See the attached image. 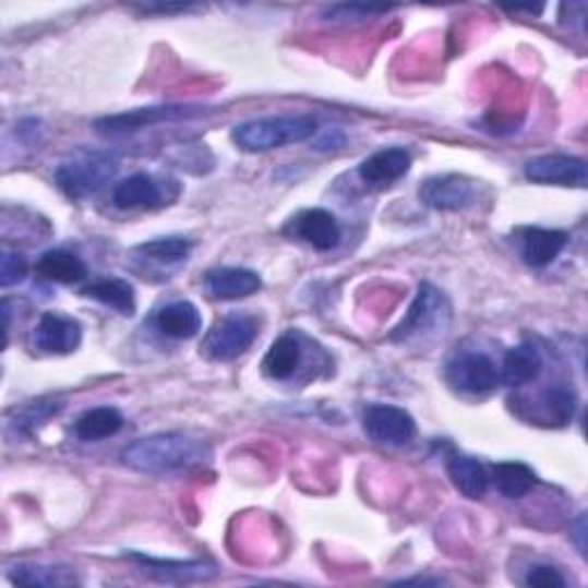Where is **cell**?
<instances>
[{
    "mask_svg": "<svg viewBox=\"0 0 588 588\" xmlns=\"http://www.w3.org/2000/svg\"><path fill=\"white\" fill-rule=\"evenodd\" d=\"M212 457V448L184 432H159L149 434L122 451V463L141 473L168 476L191 471L205 465Z\"/></svg>",
    "mask_w": 588,
    "mask_h": 588,
    "instance_id": "obj_1",
    "label": "cell"
},
{
    "mask_svg": "<svg viewBox=\"0 0 588 588\" xmlns=\"http://www.w3.org/2000/svg\"><path fill=\"white\" fill-rule=\"evenodd\" d=\"M317 134L313 116L260 118L232 129V141L244 152H269L290 143H303Z\"/></svg>",
    "mask_w": 588,
    "mask_h": 588,
    "instance_id": "obj_2",
    "label": "cell"
},
{
    "mask_svg": "<svg viewBox=\"0 0 588 588\" xmlns=\"http://www.w3.org/2000/svg\"><path fill=\"white\" fill-rule=\"evenodd\" d=\"M120 164L111 152L79 149L56 170L58 189L72 201H83L116 178Z\"/></svg>",
    "mask_w": 588,
    "mask_h": 588,
    "instance_id": "obj_3",
    "label": "cell"
},
{
    "mask_svg": "<svg viewBox=\"0 0 588 588\" xmlns=\"http://www.w3.org/2000/svg\"><path fill=\"white\" fill-rule=\"evenodd\" d=\"M451 324V303L442 290H437L432 283H421L417 299L403 322L396 326L391 340L394 343H409L425 336H444Z\"/></svg>",
    "mask_w": 588,
    "mask_h": 588,
    "instance_id": "obj_4",
    "label": "cell"
},
{
    "mask_svg": "<svg viewBox=\"0 0 588 588\" xmlns=\"http://www.w3.org/2000/svg\"><path fill=\"white\" fill-rule=\"evenodd\" d=\"M257 338V320L247 313H230L221 322H216L214 329L203 343V352L207 359L228 363L242 357Z\"/></svg>",
    "mask_w": 588,
    "mask_h": 588,
    "instance_id": "obj_5",
    "label": "cell"
},
{
    "mask_svg": "<svg viewBox=\"0 0 588 588\" xmlns=\"http://www.w3.org/2000/svg\"><path fill=\"white\" fill-rule=\"evenodd\" d=\"M205 116V108L201 106H149V108H134V111L108 116L95 122V129L106 136H120L132 134L139 129L161 124V122H182Z\"/></svg>",
    "mask_w": 588,
    "mask_h": 588,
    "instance_id": "obj_6",
    "label": "cell"
},
{
    "mask_svg": "<svg viewBox=\"0 0 588 588\" xmlns=\"http://www.w3.org/2000/svg\"><path fill=\"white\" fill-rule=\"evenodd\" d=\"M363 430L375 444L405 446L417 437V421L396 405H370L363 411Z\"/></svg>",
    "mask_w": 588,
    "mask_h": 588,
    "instance_id": "obj_7",
    "label": "cell"
},
{
    "mask_svg": "<svg viewBox=\"0 0 588 588\" xmlns=\"http://www.w3.org/2000/svg\"><path fill=\"white\" fill-rule=\"evenodd\" d=\"M446 380L463 394L483 396L496 388L499 373L494 361L483 352H463L448 361Z\"/></svg>",
    "mask_w": 588,
    "mask_h": 588,
    "instance_id": "obj_8",
    "label": "cell"
},
{
    "mask_svg": "<svg viewBox=\"0 0 588 588\" xmlns=\"http://www.w3.org/2000/svg\"><path fill=\"white\" fill-rule=\"evenodd\" d=\"M419 199L425 207L437 212H460L476 201L473 182L463 176H434L419 187Z\"/></svg>",
    "mask_w": 588,
    "mask_h": 588,
    "instance_id": "obj_9",
    "label": "cell"
},
{
    "mask_svg": "<svg viewBox=\"0 0 588 588\" xmlns=\"http://www.w3.org/2000/svg\"><path fill=\"white\" fill-rule=\"evenodd\" d=\"M83 340V329L74 317L60 315V313H45L39 317L35 332H33V345L39 352L45 355H72L79 350Z\"/></svg>",
    "mask_w": 588,
    "mask_h": 588,
    "instance_id": "obj_10",
    "label": "cell"
},
{
    "mask_svg": "<svg viewBox=\"0 0 588 588\" xmlns=\"http://www.w3.org/2000/svg\"><path fill=\"white\" fill-rule=\"evenodd\" d=\"M525 176L538 184H556V187H579L584 189L588 182L586 161L571 155H542L531 159L525 166Z\"/></svg>",
    "mask_w": 588,
    "mask_h": 588,
    "instance_id": "obj_11",
    "label": "cell"
},
{
    "mask_svg": "<svg viewBox=\"0 0 588 588\" xmlns=\"http://www.w3.org/2000/svg\"><path fill=\"white\" fill-rule=\"evenodd\" d=\"M288 235L301 239L315 251H332L340 244V226L338 219L326 209H303L297 216H292L288 228Z\"/></svg>",
    "mask_w": 588,
    "mask_h": 588,
    "instance_id": "obj_12",
    "label": "cell"
},
{
    "mask_svg": "<svg viewBox=\"0 0 588 588\" xmlns=\"http://www.w3.org/2000/svg\"><path fill=\"white\" fill-rule=\"evenodd\" d=\"M205 288L214 299L237 301V299H247L263 288V278H260L257 272L253 269L221 267V269L207 272Z\"/></svg>",
    "mask_w": 588,
    "mask_h": 588,
    "instance_id": "obj_13",
    "label": "cell"
},
{
    "mask_svg": "<svg viewBox=\"0 0 588 588\" xmlns=\"http://www.w3.org/2000/svg\"><path fill=\"white\" fill-rule=\"evenodd\" d=\"M166 201V187L147 176V172H136L116 184L113 189V205L118 209H155Z\"/></svg>",
    "mask_w": 588,
    "mask_h": 588,
    "instance_id": "obj_14",
    "label": "cell"
},
{
    "mask_svg": "<svg viewBox=\"0 0 588 588\" xmlns=\"http://www.w3.org/2000/svg\"><path fill=\"white\" fill-rule=\"evenodd\" d=\"M411 168V155L405 147H386L370 155L361 166L359 176L365 184L388 187L405 178Z\"/></svg>",
    "mask_w": 588,
    "mask_h": 588,
    "instance_id": "obj_15",
    "label": "cell"
},
{
    "mask_svg": "<svg viewBox=\"0 0 588 588\" xmlns=\"http://www.w3.org/2000/svg\"><path fill=\"white\" fill-rule=\"evenodd\" d=\"M136 563L143 565V573L155 577L159 581H170V584H184V581H205L219 575V571L214 565L201 563V561H161L152 559L145 554H129Z\"/></svg>",
    "mask_w": 588,
    "mask_h": 588,
    "instance_id": "obj_16",
    "label": "cell"
},
{
    "mask_svg": "<svg viewBox=\"0 0 588 588\" xmlns=\"http://www.w3.org/2000/svg\"><path fill=\"white\" fill-rule=\"evenodd\" d=\"M568 244V232L552 228H527L521 232V257L533 269L552 265Z\"/></svg>",
    "mask_w": 588,
    "mask_h": 588,
    "instance_id": "obj_17",
    "label": "cell"
},
{
    "mask_svg": "<svg viewBox=\"0 0 588 588\" xmlns=\"http://www.w3.org/2000/svg\"><path fill=\"white\" fill-rule=\"evenodd\" d=\"M155 324L168 338L189 340L199 336V332L203 329V315L191 301H172L157 313Z\"/></svg>",
    "mask_w": 588,
    "mask_h": 588,
    "instance_id": "obj_18",
    "label": "cell"
},
{
    "mask_svg": "<svg viewBox=\"0 0 588 588\" xmlns=\"http://www.w3.org/2000/svg\"><path fill=\"white\" fill-rule=\"evenodd\" d=\"M542 370V357L538 347L531 343H521L508 350L504 365H501L499 382H504L511 388H519L531 384Z\"/></svg>",
    "mask_w": 588,
    "mask_h": 588,
    "instance_id": "obj_19",
    "label": "cell"
},
{
    "mask_svg": "<svg viewBox=\"0 0 588 588\" xmlns=\"http://www.w3.org/2000/svg\"><path fill=\"white\" fill-rule=\"evenodd\" d=\"M301 365V343L295 332L278 336L263 359V373L269 380L286 382Z\"/></svg>",
    "mask_w": 588,
    "mask_h": 588,
    "instance_id": "obj_20",
    "label": "cell"
},
{
    "mask_svg": "<svg viewBox=\"0 0 588 588\" xmlns=\"http://www.w3.org/2000/svg\"><path fill=\"white\" fill-rule=\"evenodd\" d=\"M448 478L453 488L460 492L467 499H483L488 488H490V476L485 471V467L473 460L469 455H455L446 465Z\"/></svg>",
    "mask_w": 588,
    "mask_h": 588,
    "instance_id": "obj_21",
    "label": "cell"
},
{
    "mask_svg": "<svg viewBox=\"0 0 588 588\" xmlns=\"http://www.w3.org/2000/svg\"><path fill=\"white\" fill-rule=\"evenodd\" d=\"M37 274L47 280L62 283V286H74V283H81L88 276V267H85V263L76 253L53 249L39 257Z\"/></svg>",
    "mask_w": 588,
    "mask_h": 588,
    "instance_id": "obj_22",
    "label": "cell"
},
{
    "mask_svg": "<svg viewBox=\"0 0 588 588\" xmlns=\"http://www.w3.org/2000/svg\"><path fill=\"white\" fill-rule=\"evenodd\" d=\"M83 295L88 299H95L104 307L118 311L120 315H134L136 313V292L134 286L124 278H101L91 283L88 288L83 290Z\"/></svg>",
    "mask_w": 588,
    "mask_h": 588,
    "instance_id": "obj_23",
    "label": "cell"
},
{
    "mask_svg": "<svg viewBox=\"0 0 588 588\" xmlns=\"http://www.w3.org/2000/svg\"><path fill=\"white\" fill-rule=\"evenodd\" d=\"M122 423V413L116 407H95L74 423V434L81 442H101L113 437Z\"/></svg>",
    "mask_w": 588,
    "mask_h": 588,
    "instance_id": "obj_24",
    "label": "cell"
},
{
    "mask_svg": "<svg viewBox=\"0 0 588 588\" xmlns=\"http://www.w3.org/2000/svg\"><path fill=\"white\" fill-rule=\"evenodd\" d=\"M10 579L21 586H72L76 584V573L68 565H41L21 563L10 571Z\"/></svg>",
    "mask_w": 588,
    "mask_h": 588,
    "instance_id": "obj_25",
    "label": "cell"
},
{
    "mask_svg": "<svg viewBox=\"0 0 588 588\" xmlns=\"http://www.w3.org/2000/svg\"><path fill=\"white\" fill-rule=\"evenodd\" d=\"M492 481L501 496L521 499L536 485V471L525 463H499L492 467Z\"/></svg>",
    "mask_w": 588,
    "mask_h": 588,
    "instance_id": "obj_26",
    "label": "cell"
},
{
    "mask_svg": "<svg viewBox=\"0 0 588 588\" xmlns=\"http://www.w3.org/2000/svg\"><path fill=\"white\" fill-rule=\"evenodd\" d=\"M540 411H542L544 425H559L561 428L565 423H571L575 411H577L575 391L565 384L550 386L540 396Z\"/></svg>",
    "mask_w": 588,
    "mask_h": 588,
    "instance_id": "obj_27",
    "label": "cell"
},
{
    "mask_svg": "<svg viewBox=\"0 0 588 588\" xmlns=\"http://www.w3.org/2000/svg\"><path fill=\"white\" fill-rule=\"evenodd\" d=\"M149 263H159V265H172V263H182V260L189 257L191 253V242L184 237H161V239H152V242H145L136 249Z\"/></svg>",
    "mask_w": 588,
    "mask_h": 588,
    "instance_id": "obj_28",
    "label": "cell"
},
{
    "mask_svg": "<svg viewBox=\"0 0 588 588\" xmlns=\"http://www.w3.org/2000/svg\"><path fill=\"white\" fill-rule=\"evenodd\" d=\"M62 409V405L58 403H33L28 405L24 411L19 413L16 419V428L21 432H35L39 425H45L51 417H56V413Z\"/></svg>",
    "mask_w": 588,
    "mask_h": 588,
    "instance_id": "obj_29",
    "label": "cell"
},
{
    "mask_svg": "<svg viewBox=\"0 0 588 588\" xmlns=\"http://www.w3.org/2000/svg\"><path fill=\"white\" fill-rule=\"evenodd\" d=\"M28 276V260L21 253H3V263H0V286L12 288Z\"/></svg>",
    "mask_w": 588,
    "mask_h": 588,
    "instance_id": "obj_30",
    "label": "cell"
},
{
    "mask_svg": "<svg viewBox=\"0 0 588 588\" xmlns=\"http://www.w3.org/2000/svg\"><path fill=\"white\" fill-rule=\"evenodd\" d=\"M388 12L386 8H368V5H334L324 12L326 21H359L368 16H377Z\"/></svg>",
    "mask_w": 588,
    "mask_h": 588,
    "instance_id": "obj_31",
    "label": "cell"
},
{
    "mask_svg": "<svg viewBox=\"0 0 588 588\" xmlns=\"http://www.w3.org/2000/svg\"><path fill=\"white\" fill-rule=\"evenodd\" d=\"M527 586H536V588H563L565 579L563 575L552 568V565H533L527 575Z\"/></svg>",
    "mask_w": 588,
    "mask_h": 588,
    "instance_id": "obj_32",
    "label": "cell"
},
{
    "mask_svg": "<svg viewBox=\"0 0 588 588\" xmlns=\"http://www.w3.org/2000/svg\"><path fill=\"white\" fill-rule=\"evenodd\" d=\"M584 538H586V517L579 515L577 525H575V540H577V550H579L581 556H586V542H584Z\"/></svg>",
    "mask_w": 588,
    "mask_h": 588,
    "instance_id": "obj_33",
    "label": "cell"
}]
</instances>
